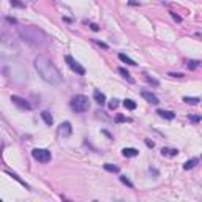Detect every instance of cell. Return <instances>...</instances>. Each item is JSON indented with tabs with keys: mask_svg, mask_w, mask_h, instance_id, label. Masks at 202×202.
<instances>
[{
	"mask_svg": "<svg viewBox=\"0 0 202 202\" xmlns=\"http://www.w3.org/2000/svg\"><path fill=\"white\" fill-rule=\"evenodd\" d=\"M33 65H35V70L38 71V74L41 76V79L44 82L51 84V85H59V84L63 82V76H62L60 70L46 55H38Z\"/></svg>",
	"mask_w": 202,
	"mask_h": 202,
	"instance_id": "1",
	"label": "cell"
},
{
	"mask_svg": "<svg viewBox=\"0 0 202 202\" xmlns=\"http://www.w3.org/2000/svg\"><path fill=\"white\" fill-rule=\"evenodd\" d=\"M18 33L19 36L24 40L27 44H30L32 48L43 49L48 46V35L41 29H38L35 25H18Z\"/></svg>",
	"mask_w": 202,
	"mask_h": 202,
	"instance_id": "2",
	"label": "cell"
},
{
	"mask_svg": "<svg viewBox=\"0 0 202 202\" xmlns=\"http://www.w3.org/2000/svg\"><path fill=\"white\" fill-rule=\"evenodd\" d=\"M71 109L77 112V114H82V112H87L90 109V101L85 95H76L74 98L71 100Z\"/></svg>",
	"mask_w": 202,
	"mask_h": 202,
	"instance_id": "3",
	"label": "cell"
},
{
	"mask_svg": "<svg viewBox=\"0 0 202 202\" xmlns=\"http://www.w3.org/2000/svg\"><path fill=\"white\" fill-rule=\"evenodd\" d=\"M32 156H33V158H35L38 163H49L51 158H52L51 152L46 150V149H33V150H32Z\"/></svg>",
	"mask_w": 202,
	"mask_h": 202,
	"instance_id": "4",
	"label": "cell"
},
{
	"mask_svg": "<svg viewBox=\"0 0 202 202\" xmlns=\"http://www.w3.org/2000/svg\"><path fill=\"white\" fill-rule=\"evenodd\" d=\"M65 62L68 63V66H70V68L74 71V73H77V74H81V76L85 74V68H84V66H81L74 59L71 57V55H66V57H65Z\"/></svg>",
	"mask_w": 202,
	"mask_h": 202,
	"instance_id": "5",
	"label": "cell"
},
{
	"mask_svg": "<svg viewBox=\"0 0 202 202\" xmlns=\"http://www.w3.org/2000/svg\"><path fill=\"white\" fill-rule=\"evenodd\" d=\"M11 101H13V104H16L21 109H25V111H30L32 109V104L29 103V101L24 100V98H21V97H18V95H13V97H11Z\"/></svg>",
	"mask_w": 202,
	"mask_h": 202,
	"instance_id": "6",
	"label": "cell"
},
{
	"mask_svg": "<svg viewBox=\"0 0 202 202\" xmlns=\"http://www.w3.org/2000/svg\"><path fill=\"white\" fill-rule=\"evenodd\" d=\"M71 133H73V128H71V123L70 122L60 123V126H59V134H60V136L68 137V136H71Z\"/></svg>",
	"mask_w": 202,
	"mask_h": 202,
	"instance_id": "7",
	"label": "cell"
},
{
	"mask_svg": "<svg viewBox=\"0 0 202 202\" xmlns=\"http://www.w3.org/2000/svg\"><path fill=\"white\" fill-rule=\"evenodd\" d=\"M142 97H144L145 100H147L150 104H158V103H160L158 97H156V95H153L152 92H147V90H144V92H142Z\"/></svg>",
	"mask_w": 202,
	"mask_h": 202,
	"instance_id": "8",
	"label": "cell"
},
{
	"mask_svg": "<svg viewBox=\"0 0 202 202\" xmlns=\"http://www.w3.org/2000/svg\"><path fill=\"white\" fill-rule=\"evenodd\" d=\"M123 156H126V158H133V156H137L139 155V150L137 149H133V147H126L122 150Z\"/></svg>",
	"mask_w": 202,
	"mask_h": 202,
	"instance_id": "9",
	"label": "cell"
},
{
	"mask_svg": "<svg viewBox=\"0 0 202 202\" xmlns=\"http://www.w3.org/2000/svg\"><path fill=\"white\" fill-rule=\"evenodd\" d=\"M156 114H158L160 117H163V119H167V120H174V119H175V114H174L172 111H163V109H158V111H156Z\"/></svg>",
	"mask_w": 202,
	"mask_h": 202,
	"instance_id": "10",
	"label": "cell"
},
{
	"mask_svg": "<svg viewBox=\"0 0 202 202\" xmlns=\"http://www.w3.org/2000/svg\"><path fill=\"white\" fill-rule=\"evenodd\" d=\"M161 155L163 156H177L178 150L177 149H169V147H163L161 149Z\"/></svg>",
	"mask_w": 202,
	"mask_h": 202,
	"instance_id": "11",
	"label": "cell"
},
{
	"mask_svg": "<svg viewBox=\"0 0 202 202\" xmlns=\"http://www.w3.org/2000/svg\"><path fill=\"white\" fill-rule=\"evenodd\" d=\"M93 98H95V101H97L98 104H104V103H106L104 93H101L100 90H95V92H93Z\"/></svg>",
	"mask_w": 202,
	"mask_h": 202,
	"instance_id": "12",
	"label": "cell"
},
{
	"mask_svg": "<svg viewBox=\"0 0 202 202\" xmlns=\"http://www.w3.org/2000/svg\"><path fill=\"white\" fill-rule=\"evenodd\" d=\"M41 119H43V120H44V123H46V125H49V126H51V125H52V123H54V119H52V115H51L48 111H43V112H41Z\"/></svg>",
	"mask_w": 202,
	"mask_h": 202,
	"instance_id": "13",
	"label": "cell"
},
{
	"mask_svg": "<svg viewBox=\"0 0 202 202\" xmlns=\"http://www.w3.org/2000/svg\"><path fill=\"white\" fill-rule=\"evenodd\" d=\"M198 163H199V158H193V160H189V161H186V163L183 164V169H185V171L193 169V167H194L196 164H198Z\"/></svg>",
	"mask_w": 202,
	"mask_h": 202,
	"instance_id": "14",
	"label": "cell"
},
{
	"mask_svg": "<svg viewBox=\"0 0 202 202\" xmlns=\"http://www.w3.org/2000/svg\"><path fill=\"white\" fill-rule=\"evenodd\" d=\"M119 59L123 62V63H126V65H131V66H134V65H137L136 62H134L133 59H130V57H126L125 54H119Z\"/></svg>",
	"mask_w": 202,
	"mask_h": 202,
	"instance_id": "15",
	"label": "cell"
},
{
	"mask_svg": "<svg viewBox=\"0 0 202 202\" xmlns=\"http://www.w3.org/2000/svg\"><path fill=\"white\" fill-rule=\"evenodd\" d=\"M119 73H120V74H122L123 77H125V79H126L128 82H130V84H134V79H133L131 74H130V73H128L125 68H119Z\"/></svg>",
	"mask_w": 202,
	"mask_h": 202,
	"instance_id": "16",
	"label": "cell"
},
{
	"mask_svg": "<svg viewBox=\"0 0 202 202\" xmlns=\"http://www.w3.org/2000/svg\"><path fill=\"white\" fill-rule=\"evenodd\" d=\"M183 101L185 103H188V104H193V106H196V104H199V98H196V97H185L183 98Z\"/></svg>",
	"mask_w": 202,
	"mask_h": 202,
	"instance_id": "17",
	"label": "cell"
},
{
	"mask_svg": "<svg viewBox=\"0 0 202 202\" xmlns=\"http://www.w3.org/2000/svg\"><path fill=\"white\" fill-rule=\"evenodd\" d=\"M123 106H125L126 109H130V111L136 109V103H134L133 100H125V101H123Z\"/></svg>",
	"mask_w": 202,
	"mask_h": 202,
	"instance_id": "18",
	"label": "cell"
},
{
	"mask_svg": "<svg viewBox=\"0 0 202 202\" xmlns=\"http://www.w3.org/2000/svg\"><path fill=\"white\" fill-rule=\"evenodd\" d=\"M104 169L108 172H119V166H114V164H111V163H106Z\"/></svg>",
	"mask_w": 202,
	"mask_h": 202,
	"instance_id": "19",
	"label": "cell"
},
{
	"mask_svg": "<svg viewBox=\"0 0 202 202\" xmlns=\"http://www.w3.org/2000/svg\"><path fill=\"white\" fill-rule=\"evenodd\" d=\"M120 182H122L123 185H126V186H130V188H133V186H134L133 182L130 180V178H126L125 175H122V177H120Z\"/></svg>",
	"mask_w": 202,
	"mask_h": 202,
	"instance_id": "20",
	"label": "cell"
},
{
	"mask_svg": "<svg viewBox=\"0 0 202 202\" xmlns=\"http://www.w3.org/2000/svg\"><path fill=\"white\" fill-rule=\"evenodd\" d=\"M199 63H201L199 60H189V62H188V68H189V70H196V68L199 66Z\"/></svg>",
	"mask_w": 202,
	"mask_h": 202,
	"instance_id": "21",
	"label": "cell"
},
{
	"mask_svg": "<svg viewBox=\"0 0 202 202\" xmlns=\"http://www.w3.org/2000/svg\"><path fill=\"white\" fill-rule=\"evenodd\" d=\"M117 106H119V100H117V98H112V100L109 101V109L114 111V109L117 108Z\"/></svg>",
	"mask_w": 202,
	"mask_h": 202,
	"instance_id": "22",
	"label": "cell"
},
{
	"mask_svg": "<svg viewBox=\"0 0 202 202\" xmlns=\"http://www.w3.org/2000/svg\"><path fill=\"white\" fill-rule=\"evenodd\" d=\"M7 174H8V175H10V177H13V178H14V180H18V182H19L21 185H24V186H27V185H25L24 182H22V180H21V178H19L18 175H16V174H13V172H10V171H7Z\"/></svg>",
	"mask_w": 202,
	"mask_h": 202,
	"instance_id": "23",
	"label": "cell"
},
{
	"mask_svg": "<svg viewBox=\"0 0 202 202\" xmlns=\"http://www.w3.org/2000/svg\"><path fill=\"white\" fill-rule=\"evenodd\" d=\"M10 2H11V5H13V7L24 8V3H22V2H19V0H10Z\"/></svg>",
	"mask_w": 202,
	"mask_h": 202,
	"instance_id": "24",
	"label": "cell"
},
{
	"mask_svg": "<svg viewBox=\"0 0 202 202\" xmlns=\"http://www.w3.org/2000/svg\"><path fill=\"white\" fill-rule=\"evenodd\" d=\"M171 16H172V19L175 21V22H182V18H180V16H178V14H175V13H174V11H171Z\"/></svg>",
	"mask_w": 202,
	"mask_h": 202,
	"instance_id": "25",
	"label": "cell"
},
{
	"mask_svg": "<svg viewBox=\"0 0 202 202\" xmlns=\"http://www.w3.org/2000/svg\"><path fill=\"white\" fill-rule=\"evenodd\" d=\"M144 76H145V79H147L150 84H153V85H158V81H156V79H152V77L147 76V74H144Z\"/></svg>",
	"mask_w": 202,
	"mask_h": 202,
	"instance_id": "26",
	"label": "cell"
},
{
	"mask_svg": "<svg viewBox=\"0 0 202 202\" xmlns=\"http://www.w3.org/2000/svg\"><path fill=\"white\" fill-rule=\"evenodd\" d=\"M115 122H117V123H123V122H126V117H123V115H117V117H115Z\"/></svg>",
	"mask_w": 202,
	"mask_h": 202,
	"instance_id": "27",
	"label": "cell"
},
{
	"mask_svg": "<svg viewBox=\"0 0 202 202\" xmlns=\"http://www.w3.org/2000/svg\"><path fill=\"white\" fill-rule=\"evenodd\" d=\"M189 119H191V122H194V123H199L201 122V115H189Z\"/></svg>",
	"mask_w": 202,
	"mask_h": 202,
	"instance_id": "28",
	"label": "cell"
},
{
	"mask_svg": "<svg viewBox=\"0 0 202 202\" xmlns=\"http://www.w3.org/2000/svg\"><path fill=\"white\" fill-rule=\"evenodd\" d=\"M95 43H97V44H98V46H101V48H103V49H108V48H109V46H108V44H106V43H103V41H98V40H97V41H95Z\"/></svg>",
	"mask_w": 202,
	"mask_h": 202,
	"instance_id": "29",
	"label": "cell"
},
{
	"mask_svg": "<svg viewBox=\"0 0 202 202\" xmlns=\"http://www.w3.org/2000/svg\"><path fill=\"white\" fill-rule=\"evenodd\" d=\"M169 76L171 77H183L182 73H169Z\"/></svg>",
	"mask_w": 202,
	"mask_h": 202,
	"instance_id": "30",
	"label": "cell"
},
{
	"mask_svg": "<svg viewBox=\"0 0 202 202\" xmlns=\"http://www.w3.org/2000/svg\"><path fill=\"white\" fill-rule=\"evenodd\" d=\"M90 29H92L93 32H98V30H100V25H98V24H90Z\"/></svg>",
	"mask_w": 202,
	"mask_h": 202,
	"instance_id": "31",
	"label": "cell"
},
{
	"mask_svg": "<svg viewBox=\"0 0 202 202\" xmlns=\"http://www.w3.org/2000/svg\"><path fill=\"white\" fill-rule=\"evenodd\" d=\"M145 144H147V147H152V149H153V141H150V139H145Z\"/></svg>",
	"mask_w": 202,
	"mask_h": 202,
	"instance_id": "32",
	"label": "cell"
},
{
	"mask_svg": "<svg viewBox=\"0 0 202 202\" xmlns=\"http://www.w3.org/2000/svg\"><path fill=\"white\" fill-rule=\"evenodd\" d=\"M7 21L8 22H13V24H18V21H16L14 18H7Z\"/></svg>",
	"mask_w": 202,
	"mask_h": 202,
	"instance_id": "33",
	"label": "cell"
},
{
	"mask_svg": "<svg viewBox=\"0 0 202 202\" xmlns=\"http://www.w3.org/2000/svg\"><path fill=\"white\" fill-rule=\"evenodd\" d=\"M128 3H130V5H139V2H136V0H130Z\"/></svg>",
	"mask_w": 202,
	"mask_h": 202,
	"instance_id": "34",
	"label": "cell"
}]
</instances>
